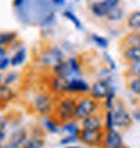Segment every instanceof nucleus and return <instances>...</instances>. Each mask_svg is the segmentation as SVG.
<instances>
[{"label": "nucleus", "mask_w": 140, "mask_h": 148, "mask_svg": "<svg viewBox=\"0 0 140 148\" xmlns=\"http://www.w3.org/2000/svg\"><path fill=\"white\" fill-rule=\"evenodd\" d=\"M4 139H5V133H4V131H1V143L4 141Z\"/></svg>", "instance_id": "obj_42"}, {"label": "nucleus", "mask_w": 140, "mask_h": 148, "mask_svg": "<svg viewBox=\"0 0 140 148\" xmlns=\"http://www.w3.org/2000/svg\"><path fill=\"white\" fill-rule=\"evenodd\" d=\"M5 125H7V121L3 119V120H1V131H4V129H5Z\"/></svg>", "instance_id": "obj_39"}, {"label": "nucleus", "mask_w": 140, "mask_h": 148, "mask_svg": "<svg viewBox=\"0 0 140 148\" xmlns=\"http://www.w3.org/2000/svg\"><path fill=\"white\" fill-rule=\"evenodd\" d=\"M128 74L131 75H136V77H140V62H133L129 65L128 67Z\"/></svg>", "instance_id": "obj_27"}, {"label": "nucleus", "mask_w": 140, "mask_h": 148, "mask_svg": "<svg viewBox=\"0 0 140 148\" xmlns=\"http://www.w3.org/2000/svg\"><path fill=\"white\" fill-rule=\"evenodd\" d=\"M10 62H11V61H10L7 57H1V58H0V69H1V70H5L8 67V65H10Z\"/></svg>", "instance_id": "obj_34"}, {"label": "nucleus", "mask_w": 140, "mask_h": 148, "mask_svg": "<svg viewBox=\"0 0 140 148\" xmlns=\"http://www.w3.org/2000/svg\"><path fill=\"white\" fill-rule=\"evenodd\" d=\"M27 140V132L24 131V129H18L15 132L11 135V141L12 143H15L18 145H23V143Z\"/></svg>", "instance_id": "obj_16"}, {"label": "nucleus", "mask_w": 140, "mask_h": 148, "mask_svg": "<svg viewBox=\"0 0 140 148\" xmlns=\"http://www.w3.org/2000/svg\"><path fill=\"white\" fill-rule=\"evenodd\" d=\"M92 39H93V42L96 43L98 47H102V49H105V47L108 46V40H106L105 38H102V36L92 35Z\"/></svg>", "instance_id": "obj_29"}, {"label": "nucleus", "mask_w": 140, "mask_h": 148, "mask_svg": "<svg viewBox=\"0 0 140 148\" xmlns=\"http://www.w3.org/2000/svg\"><path fill=\"white\" fill-rule=\"evenodd\" d=\"M26 53H27V51H26L24 47H22L20 50L16 51L15 54H14V57L11 58V65L12 66H15V67L20 66V65L24 62V59H26Z\"/></svg>", "instance_id": "obj_18"}, {"label": "nucleus", "mask_w": 140, "mask_h": 148, "mask_svg": "<svg viewBox=\"0 0 140 148\" xmlns=\"http://www.w3.org/2000/svg\"><path fill=\"white\" fill-rule=\"evenodd\" d=\"M81 125L82 128H88V129H100L101 128V119H100V116H97V114H90V116H88L86 119H84V120L81 121Z\"/></svg>", "instance_id": "obj_11"}, {"label": "nucleus", "mask_w": 140, "mask_h": 148, "mask_svg": "<svg viewBox=\"0 0 140 148\" xmlns=\"http://www.w3.org/2000/svg\"><path fill=\"white\" fill-rule=\"evenodd\" d=\"M80 141L84 144L94 147V145H100L104 141V135H102L101 129H88L82 128L80 132Z\"/></svg>", "instance_id": "obj_4"}, {"label": "nucleus", "mask_w": 140, "mask_h": 148, "mask_svg": "<svg viewBox=\"0 0 140 148\" xmlns=\"http://www.w3.org/2000/svg\"><path fill=\"white\" fill-rule=\"evenodd\" d=\"M121 16H123V11H121L119 7H115V8H112V10L108 12L106 18H108L109 20H113V22H116V20H120V19H121Z\"/></svg>", "instance_id": "obj_24"}, {"label": "nucleus", "mask_w": 140, "mask_h": 148, "mask_svg": "<svg viewBox=\"0 0 140 148\" xmlns=\"http://www.w3.org/2000/svg\"><path fill=\"white\" fill-rule=\"evenodd\" d=\"M109 11H110V8L106 5L104 0L102 1H96V3L92 4V12H93V15L98 16V18H106Z\"/></svg>", "instance_id": "obj_12"}, {"label": "nucleus", "mask_w": 140, "mask_h": 148, "mask_svg": "<svg viewBox=\"0 0 140 148\" xmlns=\"http://www.w3.org/2000/svg\"><path fill=\"white\" fill-rule=\"evenodd\" d=\"M66 92H71V93H85V92H90V86L82 79H70L69 85H67Z\"/></svg>", "instance_id": "obj_9"}, {"label": "nucleus", "mask_w": 140, "mask_h": 148, "mask_svg": "<svg viewBox=\"0 0 140 148\" xmlns=\"http://www.w3.org/2000/svg\"><path fill=\"white\" fill-rule=\"evenodd\" d=\"M128 26L129 28H132L133 31L140 30V11H135L128 16Z\"/></svg>", "instance_id": "obj_17"}, {"label": "nucleus", "mask_w": 140, "mask_h": 148, "mask_svg": "<svg viewBox=\"0 0 140 148\" xmlns=\"http://www.w3.org/2000/svg\"><path fill=\"white\" fill-rule=\"evenodd\" d=\"M1 148H20V145H18V144H15V143L10 141V143H7L5 145H1Z\"/></svg>", "instance_id": "obj_36"}, {"label": "nucleus", "mask_w": 140, "mask_h": 148, "mask_svg": "<svg viewBox=\"0 0 140 148\" xmlns=\"http://www.w3.org/2000/svg\"><path fill=\"white\" fill-rule=\"evenodd\" d=\"M105 59H106V61L110 63V67H113V69H115V62H113L112 59H110V57H109L108 54H105Z\"/></svg>", "instance_id": "obj_37"}, {"label": "nucleus", "mask_w": 140, "mask_h": 148, "mask_svg": "<svg viewBox=\"0 0 140 148\" xmlns=\"http://www.w3.org/2000/svg\"><path fill=\"white\" fill-rule=\"evenodd\" d=\"M77 104L74 98H63L57 105V117L63 123H69L73 119H75V112H77Z\"/></svg>", "instance_id": "obj_1"}, {"label": "nucleus", "mask_w": 140, "mask_h": 148, "mask_svg": "<svg viewBox=\"0 0 140 148\" xmlns=\"http://www.w3.org/2000/svg\"><path fill=\"white\" fill-rule=\"evenodd\" d=\"M129 90H131L133 94L140 96V77H133L132 79L129 81Z\"/></svg>", "instance_id": "obj_23"}, {"label": "nucleus", "mask_w": 140, "mask_h": 148, "mask_svg": "<svg viewBox=\"0 0 140 148\" xmlns=\"http://www.w3.org/2000/svg\"><path fill=\"white\" fill-rule=\"evenodd\" d=\"M0 97H1V102H8L10 100H12L14 97V92L10 89V86L8 85H1L0 86Z\"/></svg>", "instance_id": "obj_20"}, {"label": "nucleus", "mask_w": 140, "mask_h": 148, "mask_svg": "<svg viewBox=\"0 0 140 148\" xmlns=\"http://www.w3.org/2000/svg\"><path fill=\"white\" fill-rule=\"evenodd\" d=\"M15 38H16L15 32H1V35H0V43H1V46L10 45V43L14 42Z\"/></svg>", "instance_id": "obj_22"}, {"label": "nucleus", "mask_w": 140, "mask_h": 148, "mask_svg": "<svg viewBox=\"0 0 140 148\" xmlns=\"http://www.w3.org/2000/svg\"><path fill=\"white\" fill-rule=\"evenodd\" d=\"M105 3H106V5H108L110 10L115 7H119V3H120V0H104Z\"/></svg>", "instance_id": "obj_35"}, {"label": "nucleus", "mask_w": 140, "mask_h": 148, "mask_svg": "<svg viewBox=\"0 0 140 148\" xmlns=\"http://www.w3.org/2000/svg\"><path fill=\"white\" fill-rule=\"evenodd\" d=\"M124 58L131 63L140 62V47H127L124 50Z\"/></svg>", "instance_id": "obj_13"}, {"label": "nucleus", "mask_w": 140, "mask_h": 148, "mask_svg": "<svg viewBox=\"0 0 140 148\" xmlns=\"http://www.w3.org/2000/svg\"><path fill=\"white\" fill-rule=\"evenodd\" d=\"M18 75H19L18 73H10L5 78L1 77V79H3V84H4V85H10V84H12L14 81H16Z\"/></svg>", "instance_id": "obj_31"}, {"label": "nucleus", "mask_w": 140, "mask_h": 148, "mask_svg": "<svg viewBox=\"0 0 140 148\" xmlns=\"http://www.w3.org/2000/svg\"><path fill=\"white\" fill-rule=\"evenodd\" d=\"M45 141L42 137H30L23 143L22 148H43Z\"/></svg>", "instance_id": "obj_19"}, {"label": "nucleus", "mask_w": 140, "mask_h": 148, "mask_svg": "<svg viewBox=\"0 0 140 148\" xmlns=\"http://www.w3.org/2000/svg\"><path fill=\"white\" fill-rule=\"evenodd\" d=\"M113 101H115V92L110 90V93L108 94V97L105 98V106H106L108 110H110L113 108Z\"/></svg>", "instance_id": "obj_30"}, {"label": "nucleus", "mask_w": 140, "mask_h": 148, "mask_svg": "<svg viewBox=\"0 0 140 148\" xmlns=\"http://www.w3.org/2000/svg\"><path fill=\"white\" fill-rule=\"evenodd\" d=\"M67 85H69V79L62 75H55L51 81V89L54 90L55 93H62L66 92Z\"/></svg>", "instance_id": "obj_10"}, {"label": "nucleus", "mask_w": 140, "mask_h": 148, "mask_svg": "<svg viewBox=\"0 0 140 148\" xmlns=\"http://www.w3.org/2000/svg\"><path fill=\"white\" fill-rule=\"evenodd\" d=\"M98 108V102L92 97H84L81 101L77 104V112H75V119L82 121L88 116L93 114Z\"/></svg>", "instance_id": "obj_3"}, {"label": "nucleus", "mask_w": 140, "mask_h": 148, "mask_svg": "<svg viewBox=\"0 0 140 148\" xmlns=\"http://www.w3.org/2000/svg\"><path fill=\"white\" fill-rule=\"evenodd\" d=\"M80 140V137L78 136H74V135H69L67 137H65V139H62L61 140V144L62 145H66V144H70V143H74V141Z\"/></svg>", "instance_id": "obj_33"}, {"label": "nucleus", "mask_w": 140, "mask_h": 148, "mask_svg": "<svg viewBox=\"0 0 140 148\" xmlns=\"http://www.w3.org/2000/svg\"><path fill=\"white\" fill-rule=\"evenodd\" d=\"M105 128H106V131H113V128H115V121H113L112 109L106 112V119H105Z\"/></svg>", "instance_id": "obj_26"}, {"label": "nucleus", "mask_w": 140, "mask_h": 148, "mask_svg": "<svg viewBox=\"0 0 140 148\" xmlns=\"http://www.w3.org/2000/svg\"><path fill=\"white\" fill-rule=\"evenodd\" d=\"M54 73L55 75H62V77H69L70 74H74L71 67H70V63L69 62H59L58 65L54 66Z\"/></svg>", "instance_id": "obj_14"}, {"label": "nucleus", "mask_w": 140, "mask_h": 148, "mask_svg": "<svg viewBox=\"0 0 140 148\" xmlns=\"http://www.w3.org/2000/svg\"><path fill=\"white\" fill-rule=\"evenodd\" d=\"M62 59H63V54L58 47H53V49H50L42 55L43 63L47 65V66H55L59 62H62Z\"/></svg>", "instance_id": "obj_7"}, {"label": "nucleus", "mask_w": 140, "mask_h": 148, "mask_svg": "<svg viewBox=\"0 0 140 148\" xmlns=\"http://www.w3.org/2000/svg\"><path fill=\"white\" fill-rule=\"evenodd\" d=\"M45 125H46V128L49 129L50 132H53V133L58 132V125L55 124L51 119H49V117H46V119H45Z\"/></svg>", "instance_id": "obj_28"}, {"label": "nucleus", "mask_w": 140, "mask_h": 148, "mask_svg": "<svg viewBox=\"0 0 140 148\" xmlns=\"http://www.w3.org/2000/svg\"><path fill=\"white\" fill-rule=\"evenodd\" d=\"M113 113V121H115V127L127 129L129 125L132 124V117L128 113V110L125 109V106H123L120 101H117L112 108Z\"/></svg>", "instance_id": "obj_2"}, {"label": "nucleus", "mask_w": 140, "mask_h": 148, "mask_svg": "<svg viewBox=\"0 0 140 148\" xmlns=\"http://www.w3.org/2000/svg\"><path fill=\"white\" fill-rule=\"evenodd\" d=\"M34 108L40 114H46L51 110V100L45 93H39L34 98Z\"/></svg>", "instance_id": "obj_6"}, {"label": "nucleus", "mask_w": 140, "mask_h": 148, "mask_svg": "<svg viewBox=\"0 0 140 148\" xmlns=\"http://www.w3.org/2000/svg\"><path fill=\"white\" fill-rule=\"evenodd\" d=\"M104 148H117L123 144V137L119 132H116L115 129L113 131H108L104 135Z\"/></svg>", "instance_id": "obj_8"}, {"label": "nucleus", "mask_w": 140, "mask_h": 148, "mask_svg": "<svg viewBox=\"0 0 140 148\" xmlns=\"http://www.w3.org/2000/svg\"><path fill=\"white\" fill-rule=\"evenodd\" d=\"M69 63H70V67H71V70H73L74 74H80V65H78L77 59L74 58V57H71V58L69 59Z\"/></svg>", "instance_id": "obj_32"}, {"label": "nucleus", "mask_w": 140, "mask_h": 148, "mask_svg": "<svg viewBox=\"0 0 140 148\" xmlns=\"http://www.w3.org/2000/svg\"><path fill=\"white\" fill-rule=\"evenodd\" d=\"M63 15H65V18L70 19V22H73V24L78 28V30H82V26H81V23H80L78 18H77L75 15H74V14H73L71 11H65V12H63Z\"/></svg>", "instance_id": "obj_25"}, {"label": "nucleus", "mask_w": 140, "mask_h": 148, "mask_svg": "<svg viewBox=\"0 0 140 148\" xmlns=\"http://www.w3.org/2000/svg\"><path fill=\"white\" fill-rule=\"evenodd\" d=\"M124 45L128 47H140V32L133 31L124 38Z\"/></svg>", "instance_id": "obj_15"}, {"label": "nucleus", "mask_w": 140, "mask_h": 148, "mask_svg": "<svg viewBox=\"0 0 140 148\" xmlns=\"http://www.w3.org/2000/svg\"><path fill=\"white\" fill-rule=\"evenodd\" d=\"M67 148H78V147H67Z\"/></svg>", "instance_id": "obj_44"}, {"label": "nucleus", "mask_w": 140, "mask_h": 148, "mask_svg": "<svg viewBox=\"0 0 140 148\" xmlns=\"http://www.w3.org/2000/svg\"><path fill=\"white\" fill-rule=\"evenodd\" d=\"M55 4H63L65 3V0H53Z\"/></svg>", "instance_id": "obj_40"}, {"label": "nucleus", "mask_w": 140, "mask_h": 148, "mask_svg": "<svg viewBox=\"0 0 140 148\" xmlns=\"http://www.w3.org/2000/svg\"><path fill=\"white\" fill-rule=\"evenodd\" d=\"M110 86L108 85L106 81H96L93 85L90 86V97L94 98L96 101H102L108 97V94L110 93Z\"/></svg>", "instance_id": "obj_5"}, {"label": "nucleus", "mask_w": 140, "mask_h": 148, "mask_svg": "<svg viewBox=\"0 0 140 148\" xmlns=\"http://www.w3.org/2000/svg\"><path fill=\"white\" fill-rule=\"evenodd\" d=\"M23 3H24V0H14V4H15L16 7H20Z\"/></svg>", "instance_id": "obj_38"}, {"label": "nucleus", "mask_w": 140, "mask_h": 148, "mask_svg": "<svg viewBox=\"0 0 140 148\" xmlns=\"http://www.w3.org/2000/svg\"><path fill=\"white\" fill-rule=\"evenodd\" d=\"M63 131L67 132L69 135H74V136H80V132H81V129L78 128V125L71 123V121H69V123H66L63 125Z\"/></svg>", "instance_id": "obj_21"}, {"label": "nucleus", "mask_w": 140, "mask_h": 148, "mask_svg": "<svg viewBox=\"0 0 140 148\" xmlns=\"http://www.w3.org/2000/svg\"><path fill=\"white\" fill-rule=\"evenodd\" d=\"M135 119H136V120H140V110H137V112L135 113Z\"/></svg>", "instance_id": "obj_41"}, {"label": "nucleus", "mask_w": 140, "mask_h": 148, "mask_svg": "<svg viewBox=\"0 0 140 148\" xmlns=\"http://www.w3.org/2000/svg\"><path fill=\"white\" fill-rule=\"evenodd\" d=\"M77 1H78V0H77Z\"/></svg>", "instance_id": "obj_45"}, {"label": "nucleus", "mask_w": 140, "mask_h": 148, "mask_svg": "<svg viewBox=\"0 0 140 148\" xmlns=\"http://www.w3.org/2000/svg\"><path fill=\"white\" fill-rule=\"evenodd\" d=\"M117 148H129V147H128V145H125V144H121L120 147H117Z\"/></svg>", "instance_id": "obj_43"}]
</instances>
